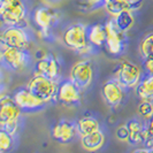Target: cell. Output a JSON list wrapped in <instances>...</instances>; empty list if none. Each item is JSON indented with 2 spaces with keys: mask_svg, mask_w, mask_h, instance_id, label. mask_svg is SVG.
<instances>
[{
  "mask_svg": "<svg viewBox=\"0 0 153 153\" xmlns=\"http://www.w3.org/2000/svg\"><path fill=\"white\" fill-rule=\"evenodd\" d=\"M4 1H6V0H0V6L2 5V2H4Z\"/></svg>",
  "mask_w": 153,
  "mask_h": 153,
  "instance_id": "obj_32",
  "label": "cell"
},
{
  "mask_svg": "<svg viewBox=\"0 0 153 153\" xmlns=\"http://www.w3.org/2000/svg\"><path fill=\"white\" fill-rule=\"evenodd\" d=\"M32 19H33L35 24L38 27L39 30L43 33H47L54 25V23L56 22L58 15L51 8L38 7L35 9Z\"/></svg>",
  "mask_w": 153,
  "mask_h": 153,
  "instance_id": "obj_14",
  "label": "cell"
},
{
  "mask_svg": "<svg viewBox=\"0 0 153 153\" xmlns=\"http://www.w3.org/2000/svg\"><path fill=\"white\" fill-rule=\"evenodd\" d=\"M139 53L143 59L153 56V32L147 33L145 37L140 40Z\"/></svg>",
  "mask_w": 153,
  "mask_h": 153,
  "instance_id": "obj_23",
  "label": "cell"
},
{
  "mask_svg": "<svg viewBox=\"0 0 153 153\" xmlns=\"http://www.w3.org/2000/svg\"><path fill=\"white\" fill-rule=\"evenodd\" d=\"M76 128L78 135L81 137H83V136H86L91 132L99 130L100 123L96 117H93L91 115H86V116H83L78 120V122L76 123Z\"/></svg>",
  "mask_w": 153,
  "mask_h": 153,
  "instance_id": "obj_19",
  "label": "cell"
},
{
  "mask_svg": "<svg viewBox=\"0 0 153 153\" xmlns=\"http://www.w3.org/2000/svg\"><path fill=\"white\" fill-rule=\"evenodd\" d=\"M105 2V0H88V4L91 6V7H96V6H102Z\"/></svg>",
  "mask_w": 153,
  "mask_h": 153,
  "instance_id": "obj_29",
  "label": "cell"
},
{
  "mask_svg": "<svg viewBox=\"0 0 153 153\" xmlns=\"http://www.w3.org/2000/svg\"><path fill=\"white\" fill-rule=\"evenodd\" d=\"M124 88L116 79H109L101 88V96L108 106L117 107L124 99Z\"/></svg>",
  "mask_w": 153,
  "mask_h": 153,
  "instance_id": "obj_12",
  "label": "cell"
},
{
  "mask_svg": "<svg viewBox=\"0 0 153 153\" xmlns=\"http://www.w3.org/2000/svg\"><path fill=\"white\" fill-rule=\"evenodd\" d=\"M13 98L17 104V106L24 112H35V111L42 109L46 105L44 100L39 98L32 91H30L28 88L19 89L14 93Z\"/></svg>",
  "mask_w": 153,
  "mask_h": 153,
  "instance_id": "obj_11",
  "label": "cell"
},
{
  "mask_svg": "<svg viewBox=\"0 0 153 153\" xmlns=\"http://www.w3.org/2000/svg\"><path fill=\"white\" fill-rule=\"evenodd\" d=\"M36 73L45 75V76L50 77L52 79L58 81L60 74H61V66L60 62L56 60V58L53 55H46L43 56L42 59H39L36 62Z\"/></svg>",
  "mask_w": 153,
  "mask_h": 153,
  "instance_id": "obj_13",
  "label": "cell"
},
{
  "mask_svg": "<svg viewBox=\"0 0 153 153\" xmlns=\"http://www.w3.org/2000/svg\"><path fill=\"white\" fill-rule=\"evenodd\" d=\"M132 13H134L132 10H124L122 13H120L119 15L113 17L117 28L126 33L130 30L135 24V16Z\"/></svg>",
  "mask_w": 153,
  "mask_h": 153,
  "instance_id": "obj_21",
  "label": "cell"
},
{
  "mask_svg": "<svg viewBox=\"0 0 153 153\" xmlns=\"http://www.w3.org/2000/svg\"><path fill=\"white\" fill-rule=\"evenodd\" d=\"M62 40L67 47L74 50L75 52L79 54L85 46L90 44L88 39V27H85L84 24H81V23L69 25L63 31Z\"/></svg>",
  "mask_w": 153,
  "mask_h": 153,
  "instance_id": "obj_6",
  "label": "cell"
},
{
  "mask_svg": "<svg viewBox=\"0 0 153 153\" xmlns=\"http://www.w3.org/2000/svg\"><path fill=\"white\" fill-rule=\"evenodd\" d=\"M147 129H149V131H150V135H151V138L153 139V116L147 121Z\"/></svg>",
  "mask_w": 153,
  "mask_h": 153,
  "instance_id": "obj_30",
  "label": "cell"
},
{
  "mask_svg": "<svg viewBox=\"0 0 153 153\" xmlns=\"http://www.w3.org/2000/svg\"><path fill=\"white\" fill-rule=\"evenodd\" d=\"M127 127L129 129V139L128 142L131 144H140L143 143V137H142V131L145 126H143L140 121L138 120H131L127 123Z\"/></svg>",
  "mask_w": 153,
  "mask_h": 153,
  "instance_id": "obj_22",
  "label": "cell"
},
{
  "mask_svg": "<svg viewBox=\"0 0 153 153\" xmlns=\"http://www.w3.org/2000/svg\"><path fill=\"white\" fill-rule=\"evenodd\" d=\"M105 1H106V0H105Z\"/></svg>",
  "mask_w": 153,
  "mask_h": 153,
  "instance_id": "obj_33",
  "label": "cell"
},
{
  "mask_svg": "<svg viewBox=\"0 0 153 153\" xmlns=\"http://www.w3.org/2000/svg\"><path fill=\"white\" fill-rule=\"evenodd\" d=\"M88 39L89 43L93 45L94 48H99L105 46L106 42V31L102 24H93L88 27Z\"/></svg>",
  "mask_w": 153,
  "mask_h": 153,
  "instance_id": "obj_17",
  "label": "cell"
},
{
  "mask_svg": "<svg viewBox=\"0 0 153 153\" xmlns=\"http://www.w3.org/2000/svg\"><path fill=\"white\" fill-rule=\"evenodd\" d=\"M14 146V136L4 128L0 129V152L10 151Z\"/></svg>",
  "mask_w": 153,
  "mask_h": 153,
  "instance_id": "obj_24",
  "label": "cell"
},
{
  "mask_svg": "<svg viewBox=\"0 0 153 153\" xmlns=\"http://www.w3.org/2000/svg\"><path fill=\"white\" fill-rule=\"evenodd\" d=\"M0 60L7 68L14 71L24 70L31 61L27 50L6 45H0Z\"/></svg>",
  "mask_w": 153,
  "mask_h": 153,
  "instance_id": "obj_4",
  "label": "cell"
},
{
  "mask_svg": "<svg viewBox=\"0 0 153 153\" xmlns=\"http://www.w3.org/2000/svg\"><path fill=\"white\" fill-rule=\"evenodd\" d=\"M105 142H106L105 134L101 131V129L81 137V144L83 146V149L91 152L99 151L100 149H102V146L105 145Z\"/></svg>",
  "mask_w": 153,
  "mask_h": 153,
  "instance_id": "obj_16",
  "label": "cell"
},
{
  "mask_svg": "<svg viewBox=\"0 0 153 153\" xmlns=\"http://www.w3.org/2000/svg\"><path fill=\"white\" fill-rule=\"evenodd\" d=\"M22 109L17 106L13 97L5 96L0 99V126L15 136L20 127Z\"/></svg>",
  "mask_w": 153,
  "mask_h": 153,
  "instance_id": "obj_1",
  "label": "cell"
},
{
  "mask_svg": "<svg viewBox=\"0 0 153 153\" xmlns=\"http://www.w3.org/2000/svg\"><path fill=\"white\" fill-rule=\"evenodd\" d=\"M104 27L106 31L105 46L107 51L113 55L121 54L126 47V32H123L117 28L113 17H111L106 24H104Z\"/></svg>",
  "mask_w": 153,
  "mask_h": 153,
  "instance_id": "obj_8",
  "label": "cell"
},
{
  "mask_svg": "<svg viewBox=\"0 0 153 153\" xmlns=\"http://www.w3.org/2000/svg\"><path fill=\"white\" fill-rule=\"evenodd\" d=\"M5 96H6V88H5V85L2 84V82L0 81V99L2 97H5Z\"/></svg>",
  "mask_w": 153,
  "mask_h": 153,
  "instance_id": "obj_31",
  "label": "cell"
},
{
  "mask_svg": "<svg viewBox=\"0 0 153 153\" xmlns=\"http://www.w3.org/2000/svg\"><path fill=\"white\" fill-rule=\"evenodd\" d=\"M27 21V7L23 0H6L0 6V22L6 27L24 25Z\"/></svg>",
  "mask_w": 153,
  "mask_h": 153,
  "instance_id": "obj_2",
  "label": "cell"
},
{
  "mask_svg": "<svg viewBox=\"0 0 153 153\" xmlns=\"http://www.w3.org/2000/svg\"><path fill=\"white\" fill-rule=\"evenodd\" d=\"M143 77V70L131 61H122L115 71V79L124 89H136Z\"/></svg>",
  "mask_w": 153,
  "mask_h": 153,
  "instance_id": "obj_5",
  "label": "cell"
},
{
  "mask_svg": "<svg viewBox=\"0 0 153 153\" xmlns=\"http://www.w3.org/2000/svg\"><path fill=\"white\" fill-rule=\"evenodd\" d=\"M102 7L106 9V12L111 15V17H115L124 10H132L128 0H106Z\"/></svg>",
  "mask_w": 153,
  "mask_h": 153,
  "instance_id": "obj_20",
  "label": "cell"
},
{
  "mask_svg": "<svg viewBox=\"0 0 153 153\" xmlns=\"http://www.w3.org/2000/svg\"><path fill=\"white\" fill-rule=\"evenodd\" d=\"M116 137L119 138L120 140H122V142H128V139H129V129H128L127 124L126 126H121V127L117 128Z\"/></svg>",
  "mask_w": 153,
  "mask_h": 153,
  "instance_id": "obj_26",
  "label": "cell"
},
{
  "mask_svg": "<svg viewBox=\"0 0 153 153\" xmlns=\"http://www.w3.org/2000/svg\"><path fill=\"white\" fill-rule=\"evenodd\" d=\"M138 114L149 121L153 116V101L142 100V102L138 105Z\"/></svg>",
  "mask_w": 153,
  "mask_h": 153,
  "instance_id": "obj_25",
  "label": "cell"
},
{
  "mask_svg": "<svg viewBox=\"0 0 153 153\" xmlns=\"http://www.w3.org/2000/svg\"><path fill=\"white\" fill-rule=\"evenodd\" d=\"M77 134L76 124L71 123L67 120H62L58 122L53 128H52V137L62 144H67L71 142Z\"/></svg>",
  "mask_w": 153,
  "mask_h": 153,
  "instance_id": "obj_15",
  "label": "cell"
},
{
  "mask_svg": "<svg viewBox=\"0 0 153 153\" xmlns=\"http://www.w3.org/2000/svg\"><path fill=\"white\" fill-rule=\"evenodd\" d=\"M136 91L140 100L153 101V75L143 73V77L136 86Z\"/></svg>",
  "mask_w": 153,
  "mask_h": 153,
  "instance_id": "obj_18",
  "label": "cell"
},
{
  "mask_svg": "<svg viewBox=\"0 0 153 153\" xmlns=\"http://www.w3.org/2000/svg\"><path fill=\"white\" fill-rule=\"evenodd\" d=\"M58 85H59L58 81L52 79L45 75L35 73L33 76L29 79L27 88L47 104L56 99Z\"/></svg>",
  "mask_w": 153,
  "mask_h": 153,
  "instance_id": "obj_3",
  "label": "cell"
},
{
  "mask_svg": "<svg viewBox=\"0 0 153 153\" xmlns=\"http://www.w3.org/2000/svg\"><path fill=\"white\" fill-rule=\"evenodd\" d=\"M143 60H144V62H143V70H144V73L153 75V56L146 58V59H143Z\"/></svg>",
  "mask_w": 153,
  "mask_h": 153,
  "instance_id": "obj_27",
  "label": "cell"
},
{
  "mask_svg": "<svg viewBox=\"0 0 153 153\" xmlns=\"http://www.w3.org/2000/svg\"><path fill=\"white\" fill-rule=\"evenodd\" d=\"M93 65L89 60L77 61L70 70V79L81 89L85 90L93 81Z\"/></svg>",
  "mask_w": 153,
  "mask_h": 153,
  "instance_id": "obj_9",
  "label": "cell"
},
{
  "mask_svg": "<svg viewBox=\"0 0 153 153\" xmlns=\"http://www.w3.org/2000/svg\"><path fill=\"white\" fill-rule=\"evenodd\" d=\"M82 98V90L70 78L62 81L58 85L56 99L65 106H74Z\"/></svg>",
  "mask_w": 153,
  "mask_h": 153,
  "instance_id": "obj_10",
  "label": "cell"
},
{
  "mask_svg": "<svg viewBox=\"0 0 153 153\" xmlns=\"http://www.w3.org/2000/svg\"><path fill=\"white\" fill-rule=\"evenodd\" d=\"M128 1H129V4L131 5V8H132L134 12L137 10L138 8H140L142 4H143V0H128Z\"/></svg>",
  "mask_w": 153,
  "mask_h": 153,
  "instance_id": "obj_28",
  "label": "cell"
},
{
  "mask_svg": "<svg viewBox=\"0 0 153 153\" xmlns=\"http://www.w3.org/2000/svg\"><path fill=\"white\" fill-rule=\"evenodd\" d=\"M0 45L28 50L30 37L24 25H9L0 32Z\"/></svg>",
  "mask_w": 153,
  "mask_h": 153,
  "instance_id": "obj_7",
  "label": "cell"
}]
</instances>
